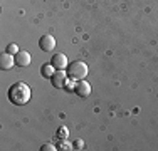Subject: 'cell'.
Instances as JSON below:
<instances>
[{
    "label": "cell",
    "instance_id": "obj_1",
    "mask_svg": "<svg viewBox=\"0 0 158 151\" xmlns=\"http://www.w3.org/2000/svg\"><path fill=\"white\" fill-rule=\"evenodd\" d=\"M31 88L25 82H15L9 88V99L15 106H24L31 101Z\"/></svg>",
    "mask_w": 158,
    "mask_h": 151
},
{
    "label": "cell",
    "instance_id": "obj_2",
    "mask_svg": "<svg viewBox=\"0 0 158 151\" xmlns=\"http://www.w3.org/2000/svg\"><path fill=\"white\" fill-rule=\"evenodd\" d=\"M88 72H89L88 64L82 62V60H74V62H71L69 66H67V76H69L71 79H74V81H82V79H86Z\"/></svg>",
    "mask_w": 158,
    "mask_h": 151
},
{
    "label": "cell",
    "instance_id": "obj_3",
    "mask_svg": "<svg viewBox=\"0 0 158 151\" xmlns=\"http://www.w3.org/2000/svg\"><path fill=\"white\" fill-rule=\"evenodd\" d=\"M39 47L42 49L44 52H52L56 49V39L51 35V34H46V35L40 37L39 40Z\"/></svg>",
    "mask_w": 158,
    "mask_h": 151
},
{
    "label": "cell",
    "instance_id": "obj_4",
    "mask_svg": "<svg viewBox=\"0 0 158 151\" xmlns=\"http://www.w3.org/2000/svg\"><path fill=\"white\" fill-rule=\"evenodd\" d=\"M51 81H52V86H54V88L62 89L67 86V74L64 72V71H56L54 76L51 77Z\"/></svg>",
    "mask_w": 158,
    "mask_h": 151
},
{
    "label": "cell",
    "instance_id": "obj_5",
    "mask_svg": "<svg viewBox=\"0 0 158 151\" xmlns=\"http://www.w3.org/2000/svg\"><path fill=\"white\" fill-rule=\"evenodd\" d=\"M51 64H52V66H54L57 71H66L67 66H69L66 54H54V55H52V59H51Z\"/></svg>",
    "mask_w": 158,
    "mask_h": 151
},
{
    "label": "cell",
    "instance_id": "obj_6",
    "mask_svg": "<svg viewBox=\"0 0 158 151\" xmlns=\"http://www.w3.org/2000/svg\"><path fill=\"white\" fill-rule=\"evenodd\" d=\"M74 91H76V94L79 97H88L89 94H91V84H89L88 81H84V79H82V81H77Z\"/></svg>",
    "mask_w": 158,
    "mask_h": 151
},
{
    "label": "cell",
    "instance_id": "obj_7",
    "mask_svg": "<svg viewBox=\"0 0 158 151\" xmlns=\"http://www.w3.org/2000/svg\"><path fill=\"white\" fill-rule=\"evenodd\" d=\"M14 57H15V64L19 67H27V66H31V62H32V57L27 51H20L19 54L14 55Z\"/></svg>",
    "mask_w": 158,
    "mask_h": 151
},
{
    "label": "cell",
    "instance_id": "obj_8",
    "mask_svg": "<svg viewBox=\"0 0 158 151\" xmlns=\"http://www.w3.org/2000/svg\"><path fill=\"white\" fill-rule=\"evenodd\" d=\"M14 64H15V57H12V54H9V52H5V54L0 55V67H2L3 71H9L14 67Z\"/></svg>",
    "mask_w": 158,
    "mask_h": 151
},
{
    "label": "cell",
    "instance_id": "obj_9",
    "mask_svg": "<svg viewBox=\"0 0 158 151\" xmlns=\"http://www.w3.org/2000/svg\"><path fill=\"white\" fill-rule=\"evenodd\" d=\"M56 71H57V69H56V67L52 66L51 62L44 64V66L40 67V74H42V76H44V77H46V79H51L52 76H54V72H56Z\"/></svg>",
    "mask_w": 158,
    "mask_h": 151
},
{
    "label": "cell",
    "instance_id": "obj_10",
    "mask_svg": "<svg viewBox=\"0 0 158 151\" xmlns=\"http://www.w3.org/2000/svg\"><path fill=\"white\" fill-rule=\"evenodd\" d=\"M57 149H61V151H71V149H74V148H73V145H71L69 141H66V139H61V143H59Z\"/></svg>",
    "mask_w": 158,
    "mask_h": 151
},
{
    "label": "cell",
    "instance_id": "obj_11",
    "mask_svg": "<svg viewBox=\"0 0 158 151\" xmlns=\"http://www.w3.org/2000/svg\"><path fill=\"white\" fill-rule=\"evenodd\" d=\"M67 136H69V129H67L66 126H61L57 129V138L59 139H67Z\"/></svg>",
    "mask_w": 158,
    "mask_h": 151
},
{
    "label": "cell",
    "instance_id": "obj_12",
    "mask_svg": "<svg viewBox=\"0 0 158 151\" xmlns=\"http://www.w3.org/2000/svg\"><path fill=\"white\" fill-rule=\"evenodd\" d=\"M7 52H9V54H12V55H15V54H19V47H17V44H9L7 45Z\"/></svg>",
    "mask_w": 158,
    "mask_h": 151
},
{
    "label": "cell",
    "instance_id": "obj_13",
    "mask_svg": "<svg viewBox=\"0 0 158 151\" xmlns=\"http://www.w3.org/2000/svg\"><path fill=\"white\" fill-rule=\"evenodd\" d=\"M40 149H42V151H56L57 148H56L52 143H46V145H42V148H40Z\"/></svg>",
    "mask_w": 158,
    "mask_h": 151
},
{
    "label": "cell",
    "instance_id": "obj_14",
    "mask_svg": "<svg viewBox=\"0 0 158 151\" xmlns=\"http://www.w3.org/2000/svg\"><path fill=\"white\" fill-rule=\"evenodd\" d=\"M74 146H76V149H82V146H84V143H82V139H77V141L74 143Z\"/></svg>",
    "mask_w": 158,
    "mask_h": 151
}]
</instances>
